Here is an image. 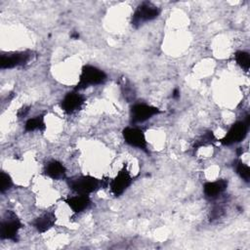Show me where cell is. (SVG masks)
Instances as JSON below:
<instances>
[{
    "instance_id": "cell-1",
    "label": "cell",
    "mask_w": 250,
    "mask_h": 250,
    "mask_svg": "<svg viewBox=\"0 0 250 250\" xmlns=\"http://www.w3.org/2000/svg\"><path fill=\"white\" fill-rule=\"evenodd\" d=\"M107 180H99L90 175L73 177L68 180V187L76 194L89 195L99 188L107 186Z\"/></svg>"
},
{
    "instance_id": "cell-2",
    "label": "cell",
    "mask_w": 250,
    "mask_h": 250,
    "mask_svg": "<svg viewBox=\"0 0 250 250\" xmlns=\"http://www.w3.org/2000/svg\"><path fill=\"white\" fill-rule=\"evenodd\" d=\"M107 76L105 72L94 65L86 64L82 67L79 81L75 87V91L88 88L90 86H96L103 84L106 81Z\"/></svg>"
},
{
    "instance_id": "cell-3",
    "label": "cell",
    "mask_w": 250,
    "mask_h": 250,
    "mask_svg": "<svg viewBox=\"0 0 250 250\" xmlns=\"http://www.w3.org/2000/svg\"><path fill=\"white\" fill-rule=\"evenodd\" d=\"M22 224L13 211H7L0 225V237L5 240H18V234Z\"/></svg>"
},
{
    "instance_id": "cell-4",
    "label": "cell",
    "mask_w": 250,
    "mask_h": 250,
    "mask_svg": "<svg viewBox=\"0 0 250 250\" xmlns=\"http://www.w3.org/2000/svg\"><path fill=\"white\" fill-rule=\"evenodd\" d=\"M160 11L158 7L152 4L151 2H147V1L143 2L135 10L132 17L131 23L134 26H139L146 21L156 19Z\"/></svg>"
},
{
    "instance_id": "cell-5",
    "label": "cell",
    "mask_w": 250,
    "mask_h": 250,
    "mask_svg": "<svg viewBox=\"0 0 250 250\" xmlns=\"http://www.w3.org/2000/svg\"><path fill=\"white\" fill-rule=\"evenodd\" d=\"M249 127V115L246 116V119L243 121H237L228 131L223 139H221V143L225 146H229L232 144H236L241 142L247 135Z\"/></svg>"
},
{
    "instance_id": "cell-6",
    "label": "cell",
    "mask_w": 250,
    "mask_h": 250,
    "mask_svg": "<svg viewBox=\"0 0 250 250\" xmlns=\"http://www.w3.org/2000/svg\"><path fill=\"white\" fill-rule=\"evenodd\" d=\"M31 58L32 53L30 51L3 54L0 59V67L2 69H10L18 66H22L28 63Z\"/></svg>"
},
{
    "instance_id": "cell-7",
    "label": "cell",
    "mask_w": 250,
    "mask_h": 250,
    "mask_svg": "<svg viewBox=\"0 0 250 250\" xmlns=\"http://www.w3.org/2000/svg\"><path fill=\"white\" fill-rule=\"evenodd\" d=\"M158 113H160V110L156 106H152L145 103H138L131 106L130 118L131 122L134 124L142 123Z\"/></svg>"
},
{
    "instance_id": "cell-8",
    "label": "cell",
    "mask_w": 250,
    "mask_h": 250,
    "mask_svg": "<svg viewBox=\"0 0 250 250\" xmlns=\"http://www.w3.org/2000/svg\"><path fill=\"white\" fill-rule=\"evenodd\" d=\"M124 141L131 146L143 149L146 151L147 148V142L145 136V133L142 129L138 127H126L122 131Z\"/></svg>"
},
{
    "instance_id": "cell-9",
    "label": "cell",
    "mask_w": 250,
    "mask_h": 250,
    "mask_svg": "<svg viewBox=\"0 0 250 250\" xmlns=\"http://www.w3.org/2000/svg\"><path fill=\"white\" fill-rule=\"evenodd\" d=\"M133 178L130 174V172L127 170L126 166H124L118 173L117 175L111 180L109 186L111 192L115 196L121 195L132 184Z\"/></svg>"
},
{
    "instance_id": "cell-10",
    "label": "cell",
    "mask_w": 250,
    "mask_h": 250,
    "mask_svg": "<svg viewBox=\"0 0 250 250\" xmlns=\"http://www.w3.org/2000/svg\"><path fill=\"white\" fill-rule=\"evenodd\" d=\"M84 102H85L84 97L81 94H79L77 91H73L65 94L60 105L63 112L67 114H71L78 111L84 104Z\"/></svg>"
},
{
    "instance_id": "cell-11",
    "label": "cell",
    "mask_w": 250,
    "mask_h": 250,
    "mask_svg": "<svg viewBox=\"0 0 250 250\" xmlns=\"http://www.w3.org/2000/svg\"><path fill=\"white\" fill-rule=\"evenodd\" d=\"M62 200L74 213H81L91 205V199L89 195H84V194H76L73 196H68L66 198H63Z\"/></svg>"
},
{
    "instance_id": "cell-12",
    "label": "cell",
    "mask_w": 250,
    "mask_h": 250,
    "mask_svg": "<svg viewBox=\"0 0 250 250\" xmlns=\"http://www.w3.org/2000/svg\"><path fill=\"white\" fill-rule=\"evenodd\" d=\"M44 174L53 180H62L65 178L66 169L62 162L53 159L45 164Z\"/></svg>"
},
{
    "instance_id": "cell-13",
    "label": "cell",
    "mask_w": 250,
    "mask_h": 250,
    "mask_svg": "<svg viewBox=\"0 0 250 250\" xmlns=\"http://www.w3.org/2000/svg\"><path fill=\"white\" fill-rule=\"evenodd\" d=\"M227 187H228V180L219 179L213 182L205 183L203 186V191L206 197L216 198L226 190Z\"/></svg>"
},
{
    "instance_id": "cell-14",
    "label": "cell",
    "mask_w": 250,
    "mask_h": 250,
    "mask_svg": "<svg viewBox=\"0 0 250 250\" xmlns=\"http://www.w3.org/2000/svg\"><path fill=\"white\" fill-rule=\"evenodd\" d=\"M56 220L57 219H56V215L54 212H47V213H44L43 215L37 217L32 222V226L38 232L44 233L55 225Z\"/></svg>"
},
{
    "instance_id": "cell-15",
    "label": "cell",
    "mask_w": 250,
    "mask_h": 250,
    "mask_svg": "<svg viewBox=\"0 0 250 250\" xmlns=\"http://www.w3.org/2000/svg\"><path fill=\"white\" fill-rule=\"evenodd\" d=\"M24 129L27 132H32V131H36V130L44 131L46 129L44 116L38 115V116H34L32 118L27 119L24 124Z\"/></svg>"
},
{
    "instance_id": "cell-16",
    "label": "cell",
    "mask_w": 250,
    "mask_h": 250,
    "mask_svg": "<svg viewBox=\"0 0 250 250\" xmlns=\"http://www.w3.org/2000/svg\"><path fill=\"white\" fill-rule=\"evenodd\" d=\"M234 59L237 64L245 71H248L250 66V56L245 51H237L234 55Z\"/></svg>"
},
{
    "instance_id": "cell-17",
    "label": "cell",
    "mask_w": 250,
    "mask_h": 250,
    "mask_svg": "<svg viewBox=\"0 0 250 250\" xmlns=\"http://www.w3.org/2000/svg\"><path fill=\"white\" fill-rule=\"evenodd\" d=\"M216 141V138L214 136V133L212 131H208L205 134H203L202 136H200L194 143L193 147L194 148H198L201 147L203 146H207L209 144H212Z\"/></svg>"
},
{
    "instance_id": "cell-18",
    "label": "cell",
    "mask_w": 250,
    "mask_h": 250,
    "mask_svg": "<svg viewBox=\"0 0 250 250\" xmlns=\"http://www.w3.org/2000/svg\"><path fill=\"white\" fill-rule=\"evenodd\" d=\"M235 171L239 175V177L245 182H249L250 180V168L248 165L243 163L240 160L235 162Z\"/></svg>"
},
{
    "instance_id": "cell-19",
    "label": "cell",
    "mask_w": 250,
    "mask_h": 250,
    "mask_svg": "<svg viewBox=\"0 0 250 250\" xmlns=\"http://www.w3.org/2000/svg\"><path fill=\"white\" fill-rule=\"evenodd\" d=\"M0 191L2 193L8 191L9 189H11V188L13 187V180L11 178V176L8 174V173H5V172H1V175H0Z\"/></svg>"
},
{
    "instance_id": "cell-20",
    "label": "cell",
    "mask_w": 250,
    "mask_h": 250,
    "mask_svg": "<svg viewBox=\"0 0 250 250\" xmlns=\"http://www.w3.org/2000/svg\"><path fill=\"white\" fill-rule=\"evenodd\" d=\"M179 96H180V92H179V90H178V89H175V90H174V92H173L172 97L176 99V98H178Z\"/></svg>"
},
{
    "instance_id": "cell-21",
    "label": "cell",
    "mask_w": 250,
    "mask_h": 250,
    "mask_svg": "<svg viewBox=\"0 0 250 250\" xmlns=\"http://www.w3.org/2000/svg\"><path fill=\"white\" fill-rule=\"evenodd\" d=\"M78 37H79V34L77 32H74L73 34H71V38L73 39H78Z\"/></svg>"
}]
</instances>
